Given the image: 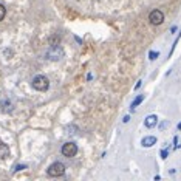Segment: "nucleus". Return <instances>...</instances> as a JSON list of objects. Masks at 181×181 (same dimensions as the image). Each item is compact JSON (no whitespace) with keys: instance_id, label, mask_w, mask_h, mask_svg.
I'll list each match as a JSON object with an SVG mask.
<instances>
[{"instance_id":"obj_1","label":"nucleus","mask_w":181,"mask_h":181,"mask_svg":"<svg viewBox=\"0 0 181 181\" xmlns=\"http://www.w3.org/2000/svg\"><path fill=\"white\" fill-rule=\"evenodd\" d=\"M48 87H50V81H48V78L44 76V74H39V76H36V78L33 79V88H34V90L46 91Z\"/></svg>"},{"instance_id":"obj_2","label":"nucleus","mask_w":181,"mask_h":181,"mask_svg":"<svg viewBox=\"0 0 181 181\" xmlns=\"http://www.w3.org/2000/svg\"><path fill=\"white\" fill-rule=\"evenodd\" d=\"M64 172H65V166L62 163H53L48 167V175L50 177H60V175H64Z\"/></svg>"},{"instance_id":"obj_3","label":"nucleus","mask_w":181,"mask_h":181,"mask_svg":"<svg viewBox=\"0 0 181 181\" xmlns=\"http://www.w3.org/2000/svg\"><path fill=\"white\" fill-rule=\"evenodd\" d=\"M78 153V145L74 142H65L62 145V155L67 156V158H71Z\"/></svg>"},{"instance_id":"obj_4","label":"nucleus","mask_w":181,"mask_h":181,"mask_svg":"<svg viewBox=\"0 0 181 181\" xmlns=\"http://www.w3.org/2000/svg\"><path fill=\"white\" fill-rule=\"evenodd\" d=\"M149 20H150L152 25H161V23L164 22V14H163V11L153 9V11L149 14Z\"/></svg>"},{"instance_id":"obj_5","label":"nucleus","mask_w":181,"mask_h":181,"mask_svg":"<svg viewBox=\"0 0 181 181\" xmlns=\"http://www.w3.org/2000/svg\"><path fill=\"white\" fill-rule=\"evenodd\" d=\"M46 56H48L50 59H53V60H57V59H60V57L64 56V53H62V50H60L59 46H53V48L46 53Z\"/></svg>"},{"instance_id":"obj_6","label":"nucleus","mask_w":181,"mask_h":181,"mask_svg":"<svg viewBox=\"0 0 181 181\" xmlns=\"http://www.w3.org/2000/svg\"><path fill=\"white\" fill-rule=\"evenodd\" d=\"M144 124H145V127H149V129L155 127V126L158 124V116H156V115H149V116L145 118Z\"/></svg>"},{"instance_id":"obj_7","label":"nucleus","mask_w":181,"mask_h":181,"mask_svg":"<svg viewBox=\"0 0 181 181\" xmlns=\"http://www.w3.org/2000/svg\"><path fill=\"white\" fill-rule=\"evenodd\" d=\"M141 144H142V147H152V145L156 144V138L155 136H145V138H142Z\"/></svg>"},{"instance_id":"obj_8","label":"nucleus","mask_w":181,"mask_h":181,"mask_svg":"<svg viewBox=\"0 0 181 181\" xmlns=\"http://www.w3.org/2000/svg\"><path fill=\"white\" fill-rule=\"evenodd\" d=\"M8 156H9V147H8L5 142L0 141V160H5V158H8Z\"/></svg>"},{"instance_id":"obj_9","label":"nucleus","mask_w":181,"mask_h":181,"mask_svg":"<svg viewBox=\"0 0 181 181\" xmlns=\"http://www.w3.org/2000/svg\"><path fill=\"white\" fill-rule=\"evenodd\" d=\"M142 101H144V94H139V96H136V99L133 101V102H132V105H130V110H132V112H135V108L138 107V105H139V104H141V102H142Z\"/></svg>"},{"instance_id":"obj_10","label":"nucleus","mask_w":181,"mask_h":181,"mask_svg":"<svg viewBox=\"0 0 181 181\" xmlns=\"http://www.w3.org/2000/svg\"><path fill=\"white\" fill-rule=\"evenodd\" d=\"M158 56H160L158 51H150V53H149V59H150V60H155Z\"/></svg>"},{"instance_id":"obj_11","label":"nucleus","mask_w":181,"mask_h":181,"mask_svg":"<svg viewBox=\"0 0 181 181\" xmlns=\"http://www.w3.org/2000/svg\"><path fill=\"white\" fill-rule=\"evenodd\" d=\"M5 16H6V9H5V6L0 3V20H3Z\"/></svg>"},{"instance_id":"obj_12","label":"nucleus","mask_w":181,"mask_h":181,"mask_svg":"<svg viewBox=\"0 0 181 181\" xmlns=\"http://www.w3.org/2000/svg\"><path fill=\"white\" fill-rule=\"evenodd\" d=\"M167 153H169L167 150H161V158H163V160H166V158H167Z\"/></svg>"},{"instance_id":"obj_13","label":"nucleus","mask_w":181,"mask_h":181,"mask_svg":"<svg viewBox=\"0 0 181 181\" xmlns=\"http://www.w3.org/2000/svg\"><path fill=\"white\" fill-rule=\"evenodd\" d=\"M122 121H124V122H129V121H130V116H126V118H124Z\"/></svg>"},{"instance_id":"obj_14","label":"nucleus","mask_w":181,"mask_h":181,"mask_svg":"<svg viewBox=\"0 0 181 181\" xmlns=\"http://www.w3.org/2000/svg\"><path fill=\"white\" fill-rule=\"evenodd\" d=\"M178 129H180V130H181V122H180V124H178Z\"/></svg>"}]
</instances>
